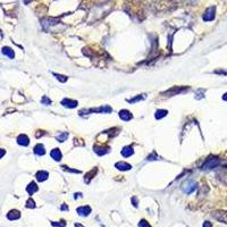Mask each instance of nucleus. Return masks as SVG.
<instances>
[{"instance_id": "1", "label": "nucleus", "mask_w": 227, "mask_h": 227, "mask_svg": "<svg viewBox=\"0 0 227 227\" xmlns=\"http://www.w3.org/2000/svg\"><path fill=\"white\" fill-rule=\"evenodd\" d=\"M136 1V4H134V0H131L130 1V4L131 5H126V7H128L130 9L127 10V13H128V15H131V16H134L135 15L136 17L139 18V20H141V15H142V17L144 18V9H145V2L143 1L142 4H140L142 0H135Z\"/></svg>"}, {"instance_id": "2", "label": "nucleus", "mask_w": 227, "mask_h": 227, "mask_svg": "<svg viewBox=\"0 0 227 227\" xmlns=\"http://www.w3.org/2000/svg\"><path fill=\"white\" fill-rule=\"evenodd\" d=\"M153 7L156 8V10L165 12L176 7V2L175 0H153Z\"/></svg>"}, {"instance_id": "3", "label": "nucleus", "mask_w": 227, "mask_h": 227, "mask_svg": "<svg viewBox=\"0 0 227 227\" xmlns=\"http://www.w3.org/2000/svg\"><path fill=\"white\" fill-rule=\"evenodd\" d=\"M112 111V108L109 106H104V107H99L96 109H85V110L80 111V115H86V114H92V112H100V114H109Z\"/></svg>"}, {"instance_id": "4", "label": "nucleus", "mask_w": 227, "mask_h": 227, "mask_svg": "<svg viewBox=\"0 0 227 227\" xmlns=\"http://www.w3.org/2000/svg\"><path fill=\"white\" fill-rule=\"evenodd\" d=\"M220 165V160L216 157H212V158H209L206 160V162L202 165V169H212L216 168Z\"/></svg>"}, {"instance_id": "5", "label": "nucleus", "mask_w": 227, "mask_h": 227, "mask_svg": "<svg viewBox=\"0 0 227 227\" xmlns=\"http://www.w3.org/2000/svg\"><path fill=\"white\" fill-rule=\"evenodd\" d=\"M215 16H216V8L215 7H209V8L206 9V12L203 13L202 18H203L204 22H210V20H214Z\"/></svg>"}, {"instance_id": "6", "label": "nucleus", "mask_w": 227, "mask_h": 227, "mask_svg": "<svg viewBox=\"0 0 227 227\" xmlns=\"http://www.w3.org/2000/svg\"><path fill=\"white\" fill-rule=\"evenodd\" d=\"M212 217L215 219H217L220 223H224V224H227V211H224V210H217V211H214L212 212Z\"/></svg>"}, {"instance_id": "7", "label": "nucleus", "mask_w": 227, "mask_h": 227, "mask_svg": "<svg viewBox=\"0 0 227 227\" xmlns=\"http://www.w3.org/2000/svg\"><path fill=\"white\" fill-rule=\"evenodd\" d=\"M195 188H196V183L194 181H186L184 184H183V190H184V192H186L188 194L190 193H192L193 191H195Z\"/></svg>"}, {"instance_id": "8", "label": "nucleus", "mask_w": 227, "mask_h": 227, "mask_svg": "<svg viewBox=\"0 0 227 227\" xmlns=\"http://www.w3.org/2000/svg\"><path fill=\"white\" fill-rule=\"evenodd\" d=\"M217 178L223 183L227 185V167H223L217 172Z\"/></svg>"}, {"instance_id": "9", "label": "nucleus", "mask_w": 227, "mask_h": 227, "mask_svg": "<svg viewBox=\"0 0 227 227\" xmlns=\"http://www.w3.org/2000/svg\"><path fill=\"white\" fill-rule=\"evenodd\" d=\"M184 91H188V89H184V88H172V89H169L167 92H165V94H167L168 97L170 96H175V94H178V93H181V92H184Z\"/></svg>"}, {"instance_id": "10", "label": "nucleus", "mask_w": 227, "mask_h": 227, "mask_svg": "<svg viewBox=\"0 0 227 227\" xmlns=\"http://www.w3.org/2000/svg\"><path fill=\"white\" fill-rule=\"evenodd\" d=\"M7 218H8L9 220H16V219L20 218V212L18 210H16V209H13V210H10V211L7 214Z\"/></svg>"}, {"instance_id": "11", "label": "nucleus", "mask_w": 227, "mask_h": 227, "mask_svg": "<svg viewBox=\"0 0 227 227\" xmlns=\"http://www.w3.org/2000/svg\"><path fill=\"white\" fill-rule=\"evenodd\" d=\"M119 117H120V119H123L125 122H127V120H131L133 116H132V114H131L130 110H126V109H123V110L119 111Z\"/></svg>"}, {"instance_id": "12", "label": "nucleus", "mask_w": 227, "mask_h": 227, "mask_svg": "<svg viewBox=\"0 0 227 227\" xmlns=\"http://www.w3.org/2000/svg\"><path fill=\"white\" fill-rule=\"evenodd\" d=\"M115 167H116L117 169H119V170H123V172H125V170H130V169L132 168V166H131L130 163H127V162H125V161L117 162L116 165H115Z\"/></svg>"}, {"instance_id": "13", "label": "nucleus", "mask_w": 227, "mask_h": 227, "mask_svg": "<svg viewBox=\"0 0 227 227\" xmlns=\"http://www.w3.org/2000/svg\"><path fill=\"white\" fill-rule=\"evenodd\" d=\"M61 104L67 107V108H75V107H77V101L71 100V99H64L61 101Z\"/></svg>"}, {"instance_id": "14", "label": "nucleus", "mask_w": 227, "mask_h": 227, "mask_svg": "<svg viewBox=\"0 0 227 227\" xmlns=\"http://www.w3.org/2000/svg\"><path fill=\"white\" fill-rule=\"evenodd\" d=\"M93 150L96 151V153H98L99 156H102V155H106L107 152H109V148H108V147H99V145H94V147H93Z\"/></svg>"}, {"instance_id": "15", "label": "nucleus", "mask_w": 227, "mask_h": 227, "mask_svg": "<svg viewBox=\"0 0 227 227\" xmlns=\"http://www.w3.org/2000/svg\"><path fill=\"white\" fill-rule=\"evenodd\" d=\"M38 190H39V188H38V185H36L35 182H31V183L27 185V188H26V191H27V193H28L30 195H32L33 193H35Z\"/></svg>"}, {"instance_id": "16", "label": "nucleus", "mask_w": 227, "mask_h": 227, "mask_svg": "<svg viewBox=\"0 0 227 227\" xmlns=\"http://www.w3.org/2000/svg\"><path fill=\"white\" fill-rule=\"evenodd\" d=\"M77 214L80 216H89L91 214V208L89 206H84V207L77 208Z\"/></svg>"}, {"instance_id": "17", "label": "nucleus", "mask_w": 227, "mask_h": 227, "mask_svg": "<svg viewBox=\"0 0 227 227\" xmlns=\"http://www.w3.org/2000/svg\"><path fill=\"white\" fill-rule=\"evenodd\" d=\"M50 156H51V158L53 159V160H56V161H60L61 160V157H63V155H61V152H60V150L59 149H53L50 152Z\"/></svg>"}, {"instance_id": "18", "label": "nucleus", "mask_w": 227, "mask_h": 227, "mask_svg": "<svg viewBox=\"0 0 227 227\" xmlns=\"http://www.w3.org/2000/svg\"><path fill=\"white\" fill-rule=\"evenodd\" d=\"M48 177H49V174L45 170H40L36 173V180L39 182H45V180H48Z\"/></svg>"}, {"instance_id": "19", "label": "nucleus", "mask_w": 227, "mask_h": 227, "mask_svg": "<svg viewBox=\"0 0 227 227\" xmlns=\"http://www.w3.org/2000/svg\"><path fill=\"white\" fill-rule=\"evenodd\" d=\"M17 143L20 144V145H23V147H26V145H28V143H30V139L26 135H24V134H22V135H20L17 137Z\"/></svg>"}, {"instance_id": "20", "label": "nucleus", "mask_w": 227, "mask_h": 227, "mask_svg": "<svg viewBox=\"0 0 227 227\" xmlns=\"http://www.w3.org/2000/svg\"><path fill=\"white\" fill-rule=\"evenodd\" d=\"M134 153V150L132 147L130 145H127V147H124L123 150H122V156L125 157V158H127V157H131L132 155Z\"/></svg>"}, {"instance_id": "21", "label": "nucleus", "mask_w": 227, "mask_h": 227, "mask_svg": "<svg viewBox=\"0 0 227 227\" xmlns=\"http://www.w3.org/2000/svg\"><path fill=\"white\" fill-rule=\"evenodd\" d=\"M1 51H2V53H4L5 56L9 57L10 59H13L14 57H15V53H14L13 49H12V48H9V47H4Z\"/></svg>"}, {"instance_id": "22", "label": "nucleus", "mask_w": 227, "mask_h": 227, "mask_svg": "<svg viewBox=\"0 0 227 227\" xmlns=\"http://www.w3.org/2000/svg\"><path fill=\"white\" fill-rule=\"evenodd\" d=\"M34 153L38 156H43L45 153V149L43 147V144H36L34 148Z\"/></svg>"}, {"instance_id": "23", "label": "nucleus", "mask_w": 227, "mask_h": 227, "mask_svg": "<svg viewBox=\"0 0 227 227\" xmlns=\"http://www.w3.org/2000/svg\"><path fill=\"white\" fill-rule=\"evenodd\" d=\"M167 114H168V111L165 110V109H158V110L156 111L155 117H156V119H161V118L167 116Z\"/></svg>"}, {"instance_id": "24", "label": "nucleus", "mask_w": 227, "mask_h": 227, "mask_svg": "<svg viewBox=\"0 0 227 227\" xmlns=\"http://www.w3.org/2000/svg\"><path fill=\"white\" fill-rule=\"evenodd\" d=\"M96 173H97V168H94V169H92V170H90L86 175H85L84 177V180H85V183H89L90 182V180L93 177V176L96 175Z\"/></svg>"}, {"instance_id": "25", "label": "nucleus", "mask_w": 227, "mask_h": 227, "mask_svg": "<svg viewBox=\"0 0 227 227\" xmlns=\"http://www.w3.org/2000/svg\"><path fill=\"white\" fill-rule=\"evenodd\" d=\"M144 98H145V96H144V94H142V96H139V97H135V98H133V99H128L127 101H128L130 104H134V102H136V101L143 100Z\"/></svg>"}, {"instance_id": "26", "label": "nucleus", "mask_w": 227, "mask_h": 227, "mask_svg": "<svg viewBox=\"0 0 227 227\" xmlns=\"http://www.w3.org/2000/svg\"><path fill=\"white\" fill-rule=\"evenodd\" d=\"M67 136H68L67 133H61V134H59V135L57 136V140H58L59 142H64L66 139H67Z\"/></svg>"}, {"instance_id": "27", "label": "nucleus", "mask_w": 227, "mask_h": 227, "mask_svg": "<svg viewBox=\"0 0 227 227\" xmlns=\"http://www.w3.org/2000/svg\"><path fill=\"white\" fill-rule=\"evenodd\" d=\"M53 75L56 76V77L58 78L59 81L61 82V83H64V82H66L67 81V77L66 76H64V75H60V74H57V73H53Z\"/></svg>"}, {"instance_id": "28", "label": "nucleus", "mask_w": 227, "mask_h": 227, "mask_svg": "<svg viewBox=\"0 0 227 227\" xmlns=\"http://www.w3.org/2000/svg\"><path fill=\"white\" fill-rule=\"evenodd\" d=\"M26 208H31V209L35 208V202L33 201L32 199H28V200L26 201Z\"/></svg>"}, {"instance_id": "29", "label": "nucleus", "mask_w": 227, "mask_h": 227, "mask_svg": "<svg viewBox=\"0 0 227 227\" xmlns=\"http://www.w3.org/2000/svg\"><path fill=\"white\" fill-rule=\"evenodd\" d=\"M139 227H151V226H150V224L145 219H142L139 223Z\"/></svg>"}, {"instance_id": "30", "label": "nucleus", "mask_w": 227, "mask_h": 227, "mask_svg": "<svg viewBox=\"0 0 227 227\" xmlns=\"http://www.w3.org/2000/svg\"><path fill=\"white\" fill-rule=\"evenodd\" d=\"M41 102H42V104L49 106V104H51V100H50V99H49L48 97H43V98H42V100H41Z\"/></svg>"}, {"instance_id": "31", "label": "nucleus", "mask_w": 227, "mask_h": 227, "mask_svg": "<svg viewBox=\"0 0 227 227\" xmlns=\"http://www.w3.org/2000/svg\"><path fill=\"white\" fill-rule=\"evenodd\" d=\"M51 225H52V226H57V227H65L66 226V223L64 221L63 224H59V223H56V221H51Z\"/></svg>"}, {"instance_id": "32", "label": "nucleus", "mask_w": 227, "mask_h": 227, "mask_svg": "<svg viewBox=\"0 0 227 227\" xmlns=\"http://www.w3.org/2000/svg\"><path fill=\"white\" fill-rule=\"evenodd\" d=\"M203 227H212V225H211V223H209V221H204Z\"/></svg>"}, {"instance_id": "33", "label": "nucleus", "mask_w": 227, "mask_h": 227, "mask_svg": "<svg viewBox=\"0 0 227 227\" xmlns=\"http://www.w3.org/2000/svg\"><path fill=\"white\" fill-rule=\"evenodd\" d=\"M5 153H6V151H5V150H4V149H0V159H1L2 157L5 156Z\"/></svg>"}, {"instance_id": "34", "label": "nucleus", "mask_w": 227, "mask_h": 227, "mask_svg": "<svg viewBox=\"0 0 227 227\" xmlns=\"http://www.w3.org/2000/svg\"><path fill=\"white\" fill-rule=\"evenodd\" d=\"M132 201H133V204H134V207H137V203H136V198H133V199H132Z\"/></svg>"}, {"instance_id": "35", "label": "nucleus", "mask_w": 227, "mask_h": 227, "mask_svg": "<svg viewBox=\"0 0 227 227\" xmlns=\"http://www.w3.org/2000/svg\"><path fill=\"white\" fill-rule=\"evenodd\" d=\"M223 100H225V101H227V92L223 96Z\"/></svg>"}, {"instance_id": "36", "label": "nucleus", "mask_w": 227, "mask_h": 227, "mask_svg": "<svg viewBox=\"0 0 227 227\" xmlns=\"http://www.w3.org/2000/svg\"><path fill=\"white\" fill-rule=\"evenodd\" d=\"M61 210H66V211H67V210H68V207H67V206H63V207H61Z\"/></svg>"}, {"instance_id": "37", "label": "nucleus", "mask_w": 227, "mask_h": 227, "mask_svg": "<svg viewBox=\"0 0 227 227\" xmlns=\"http://www.w3.org/2000/svg\"><path fill=\"white\" fill-rule=\"evenodd\" d=\"M75 227H84V226H82L81 224H77V223H76V224H75Z\"/></svg>"}]
</instances>
